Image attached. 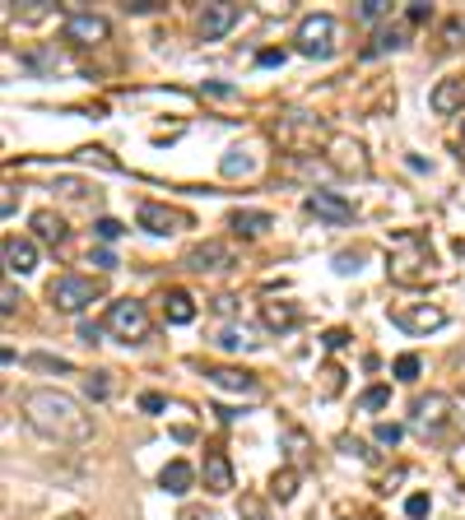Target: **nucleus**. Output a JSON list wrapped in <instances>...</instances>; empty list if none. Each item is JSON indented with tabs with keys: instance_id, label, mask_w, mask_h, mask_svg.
Here are the masks:
<instances>
[{
	"instance_id": "4",
	"label": "nucleus",
	"mask_w": 465,
	"mask_h": 520,
	"mask_svg": "<svg viewBox=\"0 0 465 520\" xmlns=\"http://www.w3.org/2000/svg\"><path fill=\"white\" fill-rule=\"evenodd\" d=\"M335 37H340V24L335 15H307L298 24V52L312 56V61H326L335 52Z\"/></svg>"
},
{
	"instance_id": "28",
	"label": "nucleus",
	"mask_w": 465,
	"mask_h": 520,
	"mask_svg": "<svg viewBox=\"0 0 465 520\" xmlns=\"http://www.w3.org/2000/svg\"><path fill=\"white\" fill-rule=\"evenodd\" d=\"M28 368H33V372H61V377L74 372L65 358H56V353H28Z\"/></svg>"
},
{
	"instance_id": "37",
	"label": "nucleus",
	"mask_w": 465,
	"mask_h": 520,
	"mask_svg": "<svg viewBox=\"0 0 465 520\" xmlns=\"http://www.w3.org/2000/svg\"><path fill=\"white\" fill-rule=\"evenodd\" d=\"M238 515H242V520H270V515H265V502H261V497H252V493L238 502Z\"/></svg>"
},
{
	"instance_id": "27",
	"label": "nucleus",
	"mask_w": 465,
	"mask_h": 520,
	"mask_svg": "<svg viewBox=\"0 0 465 520\" xmlns=\"http://www.w3.org/2000/svg\"><path fill=\"white\" fill-rule=\"evenodd\" d=\"M293 493H298V469L293 465L270 474V497H275V502H293Z\"/></svg>"
},
{
	"instance_id": "31",
	"label": "nucleus",
	"mask_w": 465,
	"mask_h": 520,
	"mask_svg": "<svg viewBox=\"0 0 465 520\" xmlns=\"http://www.w3.org/2000/svg\"><path fill=\"white\" fill-rule=\"evenodd\" d=\"M84 395H89V399H107V395H112V377H107V372H89V377H84Z\"/></svg>"
},
{
	"instance_id": "16",
	"label": "nucleus",
	"mask_w": 465,
	"mask_h": 520,
	"mask_svg": "<svg viewBox=\"0 0 465 520\" xmlns=\"http://www.w3.org/2000/svg\"><path fill=\"white\" fill-rule=\"evenodd\" d=\"M205 493H214V497H223V493H232V460L223 456V451H205Z\"/></svg>"
},
{
	"instance_id": "55",
	"label": "nucleus",
	"mask_w": 465,
	"mask_h": 520,
	"mask_svg": "<svg viewBox=\"0 0 465 520\" xmlns=\"http://www.w3.org/2000/svg\"><path fill=\"white\" fill-rule=\"evenodd\" d=\"M61 520H80V515H61Z\"/></svg>"
},
{
	"instance_id": "44",
	"label": "nucleus",
	"mask_w": 465,
	"mask_h": 520,
	"mask_svg": "<svg viewBox=\"0 0 465 520\" xmlns=\"http://www.w3.org/2000/svg\"><path fill=\"white\" fill-rule=\"evenodd\" d=\"M335 274H359V251H340L335 256Z\"/></svg>"
},
{
	"instance_id": "18",
	"label": "nucleus",
	"mask_w": 465,
	"mask_h": 520,
	"mask_svg": "<svg viewBox=\"0 0 465 520\" xmlns=\"http://www.w3.org/2000/svg\"><path fill=\"white\" fill-rule=\"evenodd\" d=\"M163 316H168V326H191V321H196V298H191L186 289H168Z\"/></svg>"
},
{
	"instance_id": "34",
	"label": "nucleus",
	"mask_w": 465,
	"mask_h": 520,
	"mask_svg": "<svg viewBox=\"0 0 465 520\" xmlns=\"http://www.w3.org/2000/svg\"><path fill=\"white\" fill-rule=\"evenodd\" d=\"M391 372H396L401 381H414V377L423 372V363H419V353H401V358H396V368H391Z\"/></svg>"
},
{
	"instance_id": "52",
	"label": "nucleus",
	"mask_w": 465,
	"mask_h": 520,
	"mask_svg": "<svg viewBox=\"0 0 465 520\" xmlns=\"http://www.w3.org/2000/svg\"><path fill=\"white\" fill-rule=\"evenodd\" d=\"M89 260H94L98 270H116V256H112V251H94Z\"/></svg>"
},
{
	"instance_id": "32",
	"label": "nucleus",
	"mask_w": 465,
	"mask_h": 520,
	"mask_svg": "<svg viewBox=\"0 0 465 520\" xmlns=\"http://www.w3.org/2000/svg\"><path fill=\"white\" fill-rule=\"evenodd\" d=\"M284 446L293 451V460H302L307 451H312V442H307V432H302V427H284Z\"/></svg>"
},
{
	"instance_id": "7",
	"label": "nucleus",
	"mask_w": 465,
	"mask_h": 520,
	"mask_svg": "<svg viewBox=\"0 0 465 520\" xmlns=\"http://www.w3.org/2000/svg\"><path fill=\"white\" fill-rule=\"evenodd\" d=\"M182 265L196 270V274H223V270L238 265V256H232V247L219 242V237H205V242H196V247L182 256Z\"/></svg>"
},
{
	"instance_id": "13",
	"label": "nucleus",
	"mask_w": 465,
	"mask_h": 520,
	"mask_svg": "<svg viewBox=\"0 0 465 520\" xmlns=\"http://www.w3.org/2000/svg\"><path fill=\"white\" fill-rule=\"evenodd\" d=\"M135 219H140V228H144V232H153V237H168V232L186 228V214H182V210H168V205H159V200H144Z\"/></svg>"
},
{
	"instance_id": "38",
	"label": "nucleus",
	"mask_w": 465,
	"mask_h": 520,
	"mask_svg": "<svg viewBox=\"0 0 465 520\" xmlns=\"http://www.w3.org/2000/svg\"><path fill=\"white\" fill-rule=\"evenodd\" d=\"M94 232H98V242H116V237H122L126 228L116 223V219H98V223H94Z\"/></svg>"
},
{
	"instance_id": "2",
	"label": "nucleus",
	"mask_w": 465,
	"mask_h": 520,
	"mask_svg": "<svg viewBox=\"0 0 465 520\" xmlns=\"http://www.w3.org/2000/svg\"><path fill=\"white\" fill-rule=\"evenodd\" d=\"M386 279L405 289H419L433 279V247L423 232H396L391 251H386Z\"/></svg>"
},
{
	"instance_id": "43",
	"label": "nucleus",
	"mask_w": 465,
	"mask_h": 520,
	"mask_svg": "<svg viewBox=\"0 0 465 520\" xmlns=\"http://www.w3.org/2000/svg\"><path fill=\"white\" fill-rule=\"evenodd\" d=\"M340 451H344V456H359V460H372V451L359 442V437H340Z\"/></svg>"
},
{
	"instance_id": "19",
	"label": "nucleus",
	"mask_w": 465,
	"mask_h": 520,
	"mask_svg": "<svg viewBox=\"0 0 465 520\" xmlns=\"http://www.w3.org/2000/svg\"><path fill=\"white\" fill-rule=\"evenodd\" d=\"M191 484H196V469H191L186 460H168V465H163V474H159V488H163V493H173V497L191 493Z\"/></svg>"
},
{
	"instance_id": "53",
	"label": "nucleus",
	"mask_w": 465,
	"mask_h": 520,
	"mask_svg": "<svg viewBox=\"0 0 465 520\" xmlns=\"http://www.w3.org/2000/svg\"><path fill=\"white\" fill-rule=\"evenodd\" d=\"M205 93H214V98H232L238 89H232V84H205Z\"/></svg>"
},
{
	"instance_id": "25",
	"label": "nucleus",
	"mask_w": 465,
	"mask_h": 520,
	"mask_svg": "<svg viewBox=\"0 0 465 520\" xmlns=\"http://www.w3.org/2000/svg\"><path fill=\"white\" fill-rule=\"evenodd\" d=\"M396 47H405V24L377 28V33H372V43L363 47V56H381V52H396Z\"/></svg>"
},
{
	"instance_id": "47",
	"label": "nucleus",
	"mask_w": 465,
	"mask_h": 520,
	"mask_svg": "<svg viewBox=\"0 0 465 520\" xmlns=\"http://www.w3.org/2000/svg\"><path fill=\"white\" fill-rule=\"evenodd\" d=\"M322 344H326L331 353H340V348L349 344V330H326V335H322Z\"/></svg>"
},
{
	"instance_id": "35",
	"label": "nucleus",
	"mask_w": 465,
	"mask_h": 520,
	"mask_svg": "<svg viewBox=\"0 0 465 520\" xmlns=\"http://www.w3.org/2000/svg\"><path fill=\"white\" fill-rule=\"evenodd\" d=\"M372 437H377L381 446H401V437H405V427H401V423H377V427H372Z\"/></svg>"
},
{
	"instance_id": "26",
	"label": "nucleus",
	"mask_w": 465,
	"mask_h": 520,
	"mask_svg": "<svg viewBox=\"0 0 465 520\" xmlns=\"http://www.w3.org/2000/svg\"><path fill=\"white\" fill-rule=\"evenodd\" d=\"M219 172H223V177H252V172H256V158H252L247 149H228V153L219 158Z\"/></svg>"
},
{
	"instance_id": "36",
	"label": "nucleus",
	"mask_w": 465,
	"mask_h": 520,
	"mask_svg": "<svg viewBox=\"0 0 465 520\" xmlns=\"http://www.w3.org/2000/svg\"><path fill=\"white\" fill-rule=\"evenodd\" d=\"M340 386H344V372H340L335 363H331V368H322V395H326V399H335V395H340Z\"/></svg>"
},
{
	"instance_id": "40",
	"label": "nucleus",
	"mask_w": 465,
	"mask_h": 520,
	"mask_svg": "<svg viewBox=\"0 0 465 520\" xmlns=\"http://www.w3.org/2000/svg\"><path fill=\"white\" fill-rule=\"evenodd\" d=\"M429 506H433V502H429V497H423V493H414V497H405V515H410V520H423V515H429Z\"/></svg>"
},
{
	"instance_id": "5",
	"label": "nucleus",
	"mask_w": 465,
	"mask_h": 520,
	"mask_svg": "<svg viewBox=\"0 0 465 520\" xmlns=\"http://www.w3.org/2000/svg\"><path fill=\"white\" fill-rule=\"evenodd\" d=\"M107 330H112L116 339H126V344L149 339V311H144V302H135V298L112 302V307H107Z\"/></svg>"
},
{
	"instance_id": "33",
	"label": "nucleus",
	"mask_w": 465,
	"mask_h": 520,
	"mask_svg": "<svg viewBox=\"0 0 465 520\" xmlns=\"http://www.w3.org/2000/svg\"><path fill=\"white\" fill-rule=\"evenodd\" d=\"M386 15H391V0H359V19L377 24V19H386Z\"/></svg>"
},
{
	"instance_id": "50",
	"label": "nucleus",
	"mask_w": 465,
	"mask_h": 520,
	"mask_svg": "<svg viewBox=\"0 0 465 520\" xmlns=\"http://www.w3.org/2000/svg\"><path fill=\"white\" fill-rule=\"evenodd\" d=\"M214 311H219V316H232V311H238V298H232V293H219V298H214Z\"/></svg>"
},
{
	"instance_id": "22",
	"label": "nucleus",
	"mask_w": 465,
	"mask_h": 520,
	"mask_svg": "<svg viewBox=\"0 0 465 520\" xmlns=\"http://www.w3.org/2000/svg\"><path fill=\"white\" fill-rule=\"evenodd\" d=\"M270 223H275V219H270V210H232V219H228V228L238 232V237H261Z\"/></svg>"
},
{
	"instance_id": "51",
	"label": "nucleus",
	"mask_w": 465,
	"mask_h": 520,
	"mask_svg": "<svg viewBox=\"0 0 465 520\" xmlns=\"http://www.w3.org/2000/svg\"><path fill=\"white\" fill-rule=\"evenodd\" d=\"M126 10L131 15H149V10H159V0H126Z\"/></svg>"
},
{
	"instance_id": "3",
	"label": "nucleus",
	"mask_w": 465,
	"mask_h": 520,
	"mask_svg": "<svg viewBox=\"0 0 465 520\" xmlns=\"http://www.w3.org/2000/svg\"><path fill=\"white\" fill-rule=\"evenodd\" d=\"M98 298H103V289H98V279H89V274H56L47 284V302L56 311H84Z\"/></svg>"
},
{
	"instance_id": "45",
	"label": "nucleus",
	"mask_w": 465,
	"mask_h": 520,
	"mask_svg": "<svg viewBox=\"0 0 465 520\" xmlns=\"http://www.w3.org/2000/svg\"><path fill=\"white\" fill-rule=\"evenodd\" d=\"M28 65H33V70H56V65H61V56H56V52H33V56H28Z\"/></svg>"
},
{
	"instance_id": "30",
	"label": "nucleus",
	"mask_w": 465,
	"mask_h": 520,
	"mask_svg": "<svg viewBox=\"0 0 465 520\" xmlns=\"http://www.w3.org/2000/svg\"><path fill=\"white\" fill-rule=\"evenodd\" d=\"M10 15H19L24 24H37V19L52 15V0H24V10H10Z\"/></svg>"
},
{
	"instance_id": "54",
	"label": "nucleus",
	"mask_w": 465,
	"mask_h": 520,
	"mask_svg": "<svg viewBox=\"0 0 465 520\" xmlns=\"http://www.w3.org/2000/svg\"><path fill=\"white\" fill-rule=\"evenodd\" d=\"M182 520H214V515H210V511H201V506H186V511H182Z\"/></svg>"
},
{
	"instance_id": "9",
	"label": "nucleus",
	"mask_w": 465,
	"mask_h": 520,
	"mask_svg": "<svg viewBox=\"0 0 465 520\" xmlns=\"http://www.w3.org/2000/svg\"><path fill=\"white\" fill-rule=\"evenodd\" d=\"M391 326H396V330H405V335H433V330H442V326H447V311H442V307H433V302L401 307V311H391Z\"/></svg>"
},
{
	"instance_id": "10",
	"label": "nucleus",
	"mask_w": 465,
	"mask_h": 520,
	"mask_svg": "<svg viewBox=\"0 0 465 520\" xmlns=\"http://www.w3.org/2000/svg\"><path fill=\"white\" fill-rule=\"evenodd\" d=\"M280 172H284V177L307 182L312 191H322V182H331V177H335V163H326V158H317V153H284Z\"/></svg>"
},
{
	"instance_id": "24",
	"label": "nucleus",
	"mask_w": 465,
	"mask_h": 520,
	"mask_svg": "<svg viewBox=\"0 0 465 520\" xmlns=\"http://www.w3.org/2000/svg\"><path fill=\"white\" fill-rule=\"evenodd\" d=\"M219 344H223L228 353H252V348H261V339H256L252 326H223V330H219Z\"/></svg>"
},
{
	"instance_id": "46",
	"label": "nucleus",
	"mask_w": 465,
	"mask_h": 520,
	"mask_svg": "<svg viewBox=\"0 0 465 520\" xmlns=\"http://www.w3.org/2000/svg\"><path fill=\"white\" fill-rule=\"evenodd\" d=\"M289 61V52H280V47H265V52H256V65H284Z\"/></svg>"
},
{
	"instance_id": "1",
	"label": "nucleus",
	"mask_w": 465,
	"mask_h": 520,
	"mask_svg": "<svg viewBox=\"0 0 465 520\" xmlns=\"http://www.w3.org/2000/svg\"><path fill=\"white\" fill-rule=\"evenodd\" d=\"M19 414L24 423L47 437V442H61V446H84L94 437V418L84 414V405L74 399L70 390H56V386H33L19 395Z\"/></svg>"
},
{
	"instance_id": "42",
	"label": "nucleus",
	"mask_w": 465,
	"mask_h": 520,
	"mask_svg": "<svg viewBox=\"0 0 465 520\" xmlns=\"http://www.w3.org/2000/svg\"><path fill=\"white\" fill-rule=\"evenodd\" d=\"M405 19H410V24H423V19H433V5H429V0H410Z\"/></svg>"
},
{
	"instance_id": "12",
	"label": "nucleus",
	"mask_w": 465,
	"mask_h": 520,
	"mask_svg": "<svg viewBox=\"0 0 465 520\" xmlns=\"http://www.w3.org/2000/svg\"><path fill=\"white\" fill-rule=\"evenodd\" d=\"M447 418H451V399H447L442 390L419 395V399H414V427H419L423 437H429V432H442Z\"/></svg>"
},
{
	"instance_id": "6",
	"label": "nucleus",
	"mask_w": 465,
	"mask_h": 520,
	"mask_svg": "<svg viewBox=\"0 0 465 520\" xmlns=\"http://www.w3.org/2000/svg\"><path fill=\"white\" fill-rule=\"evenodd\" d=\"M275 135L289 153H307V144L317 149V140H326V126L317 122V116H307V112H289L275 122Z\"/></svg>"
},
{
	"instance_id": "15",
	"label": "nucleus",
	"mask_w": 465,
	"mask_h": 520,
	"mask_svg": "<svg viewBox=\"0 0 465 520\" xmlns=\"http://www.w3.org/2000/svg\"><path fill=\"white\" fill-rule=\"evenodd\" d=\"M429 107H433L438 116H451V112H460V107H465V74L438 79V84H433V93H429Z\"/></svg>"
},
{
	"instance_id": "21",
	"label": "nucleus",
	"mask_w": 465,
	"mask_h": 520,
	"mask_svg": "<svg viewBox=\"0 0 465 520\" xmlns=\"http://www.w3.org/2000/svg\"><path fill=\"white\" fill-rule=\"evenodd\" d=\"M219 390H238V395H256V377L252 372H242V368H210L205 372Z\"/></svg>"
},
{
	"instance_id": "29",
	"label": "nucleus",
	"mask_w": 465,
	"mask_h": 520,
	"mask_svg": "<svg viewBox=\"0 0 465 520\" xmlns=\"http://www.w3.org/2000/svg\"><path fill=\"white\" fill-rule=\"evenodd\" d=\"M391 405V386H368L363 395H359V409L363 414H377V409H386Z\"/></svg>"
},
{
	"instance_id": "14",
	"label": "nucleus",
	"mask_w": 465,
	"mask_h": 520,
	"mask_svg": "<svg viewBox=\"0 0 465 520\" xmlns=\"http://www.w3.org/2000/svg\"><path fill=\"white\" fill-rule=\"evenodd\" d=\"M242 19V10L238 5H228V0H214V5H205L201 10V19H196V28H201V37L205 43H214V37H223L232 24Z\"/></svg>"
},
{
	"instance_id": "11",
	"label": "nucleus",
	"mask_w": 465,
	"mask_h": 520,
	"mask_svg": "<svg viewBox=\"0 0 465 520\" xmlns=\"http://www.w3.org/2000/svg\"><path fill=\"white\" fill-rule=\"evenodd\" d=\"M307 214H317V219H326V223H335V228H344L349 219H354V205H349V200L340 195V191H307Z\"/></svg>"
},
{
	"instance_id": "23",
	"label": "nucleus",
	"mask_w": 465,
	"mask_h": 520,
	"mask_svg": "<svg viewBox=\"0 0 465 520\" xmlns=\"http://www.w3.org/2000/svg\"><path fill=\"white\" fill-rule=\"evenodd\" d=\"M261 321H265L270 330H293V326H298V307L270 298V302H261Z\"/></svg>"
},
{
	"instance_id": "20",
	"label": "nucleus",
	"mask_w": 465,
	"mask_h": 520,
	"mask_svg": "<svg viewBox=\"0 0 465 520\" xmlns=\"http://www.w3.org/2000/svg\"><path fill=\"white\" fill-rule=\"evenodd\" d=\"M5 265L15 274H33L37 270V247L28 242V237H5Z\"/></svg>"
},
{
	"instance_id": "48",
	"label": "nucleus",
	"mask_w": 465,
	"mask_h": 520,
	"mask_svg": "<svg viewBox=\"0 0 465 520\" xmlns=\"http://www.w3.org/2000/svg\"><path fill=\"white\" fill-rule=\"evenodd\" d=\"M103 330H107V326H98V321H84V326H80V339H84V344H98V339H103Z\"/></svg>"
},
{
	"instance_id": "49",
	"label": "nucleus",
	"mask_w": 465,
	"mask_h": 520,
	"mask_svg": "<svg viewBox=\"0 0 465 520\" xmlns=\"http://www.w3.org/2000/svg\"><path fill=\"white\" fill-rule=\"evenodd\" d=\"M52 191H61V195H84V182H74V177H61Z\"/></svg>"
},
{
	"instance_id": "8",
	"label": "nucleus",
	"mask_w": 465,
	"mask_h": 520,
	"mask_svg": "<svg viewBox=\"0 0 465 520\" xmlns=\"http://www.w3.org/2000/svg\"><path fill=\"white\" fill-rule=\"evenodd\" d=\"M61 33H65V43H74V47H98V43H107L112 24L103 15H94V10H70Z\"/></svg>"
},
{
	"instance_id": "17",
	"label": "nucleus",
	"mask_w": 465,
	"mask_h": 520,
	"mask_svg": "<svg viewBox=\"0 0 465 520\" xmlns=\"http://www.w3.org/2000/svg\"><path fill=\"white\" fill-rule=\"evenodd\" d=\"M33 237H37V242H47V247H61L70 237V228H65V219L56 210H37L33 214Z\"/></svg>"
},
{
	"instance_id": "41",
	"label": "nucleus",
	"mask_w": 465,
	"mask_h": 520,
	"mask_svg": "<svg viewBox=\"0 0 465 520\" xmlns=\"http://www.w3.org/2000/svg\"><path fill=\"white\" fill-rule=\"evenodd\" d=\"M140 409H144V414H163L168 399H163L159 390H144V395H140Z\"/></svg>"
},
{
	"instance_id": "39",
	"label": "nucleus",
	"mask_w": 465,
	"mask_h": 520,
	"mask_svg": "<svg viewBox=\"0 0 465 520\" xmlns=\"http://www.w3.org/2000/svg\"><path fill=\"white\" fill-rule=\"evenodd\" d=\"M19 302H24V293H19L15 284H5V293H0V316H15Z\"/></svg>"
}]
</instances>
